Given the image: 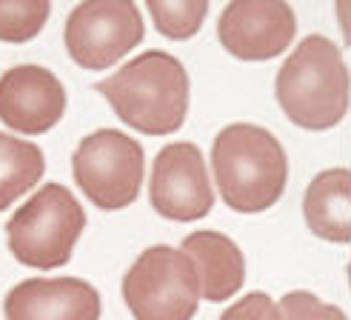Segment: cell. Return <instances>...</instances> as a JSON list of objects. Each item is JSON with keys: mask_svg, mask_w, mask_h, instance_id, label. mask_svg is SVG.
<instances>
[{"mask_svg": "<svg viewBox=\"0 0 351 320\" xmlns=\"http://www.w3.org/2000/svg\"><path fill=\"white\" fill-rule=\"evenodd\" d=\"M97 92L126 126L143 135H171L189 112V75L169 52H146L103 83Z\"/></svg>", "mask_w": 351, "mask_h": 320, "instance_id": "6da1fadb", "label": "cell"}, {"mask_svg": "<svg viewBox=\"0 0 351 320\" xmlns=\"http://www.w3.org/2000/svg\"><path fill=\"white\" fill-rule=\"evenodd\" d=\"M212 172L226 206L254 215L280 201L289 181V160L269 129L232 123L215 137Z\"/></svg>", "mask_w": 351, "mask_h": 320, "instance_id": "7a4b0ae2", "label": "cell"}, {"mask_svg": "<svg viewBox=\"0 0 351 320\" xmlns=\"http://www.w3.org/2000/svg\"><path fill=\"white\" fill-rule=\"evenodd\" d=\"M277 103L300 129L323 132L337 126L348 109V69L337 43L311 34L277 72Z\"/></svg>", "mask_w": 351, "mask_h": 320, "instance_id": "3957f363", "label": "cell"}, {"mask_svg": "<svg viewBox=\"0 0 351 320\" xmlns=\"http://www.w3.org/2000/svg\"><path fill=\"white\" fill-rule=\"evenodd\" d=\"M86 226L83 206L60 183H46L12 215L6 240L12 255L32 269H58L69 263Z\"/></svg>", "mask_w": 351, "mask_h": 320, "instance_id": "277c9868", "label": "cell"}, {"mask_svg": "<svg viewBox=\"0 0 351 320\" xmlns=\"http://www.w3.org/2000/svg\"><path fill=\"white\" fill-rule=\"evenodd\" d=\"M200 297L195 263L171 246L146 249L123 277V300L134 320H191Z\"/></svg>", "mask_w": 351, "mask_h": 320, "instance_id": "5b68a950", "label": "cell"}, {"mask_svg": "<svg viewBox=\"0 0 351 320\" xmlns=\"http://www.w3.org/2000/svg\"><path fill=\"white\" fill-rule=\"evenodd\" d=\"M72 172L83 194L97 209H126L137 201L143 183V146L117 129L92 132L75 149Z\"/></svg>", "mask_w": 351, "mask_h": 320, "instance_id": "8992f818", "label": "cell"}, {"mask_svg": "<svg viewBox=\"0 0 351 320\" xmlns=\"http://www.w3.org/2000/svg\"><path fill=\"white\" fill-rule=\"evenodd\" d=\"M143 41V17L132 0H86L66 21V49L80 69L100 72Z\"/></svg>", "mask_w": 351, "mask_h": 320, "instance_id": "52a82bcc", "label": "cell"}, {"mask_svg": "<svg viewBox=\"0 0 351 320\" xmlns=\"http://www.w3.org/2000/svg\"><path fill=\"white\" fill-rule=\"evenodd\" d=\"M297 21L283 0H232L223 9L217 38L240 60H271L294 41Z\"/></svg>", "mask_w": 351, "mask_h": 320, "instance_id": "ba28073f", "label": "cell"}, {"mask_svg": "<svg viewBox=\"0 0 351 320\" xmlns=\"http://www.w3.org/2000/svg\"><path fill=\"white\" fill-rule=\"evenodd\" d=\"M215 192L208 183L203 155L195 144L160 149L152 169V206L157 215L178 223L200 220L212 212Z\"/></svg>", "mask_w": 351, "mask_h": 320, "instance_id": "9c48e42d", "label": "cell"}, {"mask_svg": "<svg viewBox=\"0 0 351 320\" xmlns=\"http://www.w3.org/2000/svg\"><path fill=\"white\" fill-rule=\"evenodd\" d=\"M66 112L60 80L43 66H14L0 78V120L23 135L49 132Z\"/></svg>", "mask_w": 351, "mask_h": 320, "instance_id": "30bf717a", "label": "cell"}, {"mask_svg": "<svg viewBox=\"0 0 351 320\" xmlns=\"http://www.w3.org/2000/svg\"><path fill=\"white\" fill-rule=\"evenodd\" d=\"M6 320H100V295L77 277H32L6 295Z\"/></svg>", "mask_w": 351, "mask_h": 320, "instance_id": "8fae6325", "label": "cell"}, {"mask_svg": "<svg viewBox=\"0 0 351 320\" xmlns=\"http://www.w3.org/2000/svg\"><path fill=\"white\" fill-rule=\"evenodd\" d=\"M180 252L195 263L206 300L220 304V300L240 292L245 280V260L232 238L220 232H195L183 240Z\"/></svg>", "mask_w": 351, "mask_h": 320, "instance_id": "7c38bea8", "label": "cell"}, {"mask_svg": "<svg viewBox=\"0 0 351 320\" xmlns=\"http://www.w3.org/2000/svg\"><path fill=\"white\" fill-rule=\"evenodd\" d=\"M303 215L317 238L346 243L351 238V174L348 169H328L314 177L306 192Z\"/></svg>", "mask_w": 351, "mask_h": 320, "instance_id": "4fadbf2b", "label": "cell"}, {"mask_svg": "<svg viewBox=\"0 0 351 320\" xmlns=\"http://www.w3.org/2000/svg\"><path fill=\"white\" fill-rule=\"evenodd\" d=\"M43 169L46 160L38 146L0 132V212L34 189V183L43 177Z\"/></svg>", "mask_w": 351, "mask_h": 320, "instance_id": "5bb4252c", "label": "cell"}, {"mask_svg": "<svg viewBox=\"0 0 351 320\" xmlns=\"http://www.w3.org/2000/svg\"><path fill=\"white\" fill-rule=\"evenodd\" d=\"M208 3L206 0H149V14L160 34L171 41H186L206 21Z\"/></svg>", "mask_w": 351, "mask_h": 320, "instance_id": "9a60e30c", "label": "cell"}, {"mask_svg": "<svg viewBox=\"0 0 351 320\" xmlns=\"http://www.w3.org/2000/svg\"><path fill=\"white\" fill-rule=\"evenodd\" d=\"M49 9V0H0V41H32L34 34H40Z\"/></svg>", "mask_w": 351, "mask_h": 320, "instance_id": "2e32d148", "label": "cell"}, {"mask_svg": "<svg viewBox=\"0 0 351 320\" xmlns=\"http://www.w3.org/2000/svg\"><path fill=\"white\" fill-rule=\"evenodd\" d=\"M280 312L283 320H346V312L323 304L317 295L311 292H291L280 300Z\"/></svg>", "mask_w": 351, "mask_h": 320, "instance_id": "e0dca14e", "label": "cell"}, {"mask_svg": "<svg viewBox=\"0 0 351 320\" xmlns=\"http://www.w3.org/2000/svg\"><path fill=\"white\" fill-rule=\"evenodd\" d=\"M220 320H283V312L266 292H252L226 309Z\"/></svg>", "mask_w": 351, "mask_h": 320, "instance_id": "ac0fdd59", "label": "cell"}]
</instances>
